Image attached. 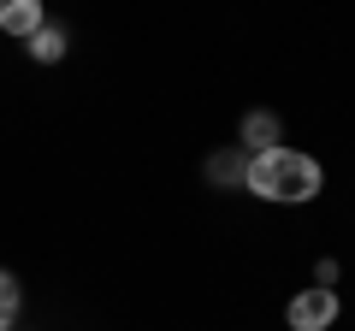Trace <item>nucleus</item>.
I'll list each match as a JSON object with an SVG mask.
<instances>
[{"label": "nucleus", "instance_id": "0eeeda50", "mask_svg": "<svg viewBox=\"0 0 355 331\" xmlns=\"http://www.w3.org/2000/svg\"><path fill=\"white\" fill-rule=\"evenodd\" d=\"M18 307H24V290H18V278H12V272L0 267V331H12Z\"/></svg>", "mask_w": 355, "mask_h": 331}, {"label": "nucleus", "instance_id": "20e7f679", "mask_svg": "<svg viewBox=\"0 0 355 331\" xmlns=\"http://www.w3.org/2000/svg\"><path fill=\"white\" fill-rule=\"evenodd\" d=\"M42 24H48V6H42V0H0V36L30 42Z\"/></svg>", "mask_w": 355, "mask_h": 331}, {"label": "nucleus", "instance_id": "f03ea898", "mask_svg": "<svg viewBox=\"0 0 355 331\" xmlns=\"http://www.w3.org/2000/svg\"><path fill=\"white\" fill-rule=\"evenodd\" d=\"M338 314H343V296L320 290V284H308V290H296L291 302H284V325L291 331H331Z\"/></svg>", "mask_w": 355, "mask_h": 331}, {"label": "nucleus", "instance_id": "7ed1b4c3", "mask_svg": "<svg viewBox=\"0 0 355 331\" xmlns=\"http://www.w3.org/2000/svg\"><path fill=\"white\" fill-rule=\"evenodd\" d=\"M279 142H284L279 113H266V107H249V113L237 118V148H243V154H266V148H279Z\"/></svg>", "mask_w": 355, "mask_h": 331}, {"label": "nucleus", "instance_id": "f257e3e1", "mask_svg": "<svg viewBox=\"0 0 355 331\" xmlns=\"http://www.w3.org/2000/svg\"><path fill=\"white\" fill-rule=\"evenodd\" d=\"M243 190H249L254 202H272V207H308L320 190H326V172H320L314 154L279 142V148H266V154H249Z\"/></svg>", "mask_w": 355, "mask_h": 331}, {"label": "nucleus", "instance_id": "423d86ee", "mask_svg": "<svg viewBox=\"0 0 355 331\" xmlns=\"http://www.w3.org/2000/svg\"><path fill=\"white\" fill-rule=\"evenodd\" d=\"M24 48H30V60H36V65H60V60H65V30H60V24H42Z\"/></svg>", "mask_w": 355, "mask_h": 331}, {"label": "nucleus", "instance_id": "39448f33", "mask_svg": "<svg viewBox=\"0 0 355 331\" xmlns=\"http://www.w3.org/2000/svg\"><path fill=\"white\" fill-rule=\"evenodd\" d=\"M243 172H249V154H243V148L214 154V160H207V178H214L219 190H243Z\"/></svg>", "mask_w": 355, "mask_h": 331}, {"label": "nucleus", "instance_id": "6e6552de", "mask_svg": "<svg viewBox=\"0 0 355 331\" xmlns=\"http://www.w3.org/2000/svg\"><path fill=\"white\" fill-rule=\"evenodd\" d=\"M338 278H343V260L338 255H320L314 260V284H320V290H338Z\"/></svg>", "mask_w": 355, "mask_h": 331}]
</instances>
